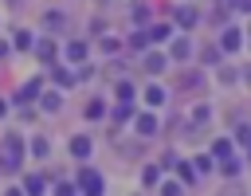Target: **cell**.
Returning <instances> with one entry per match:
<instances>
[{
	"mask_svg": "<svg viewBox=\"0 0 251 196\" xmlns=\"http://www.w3.org/2000/svg\"><path fill=\"white\" fill-rule=\"evenodd\" d=\"M86 114H90V118H102V114H106V106H102V102H90V106H86Z\"/></svg>",
	"mask_w": 251,
	"mask_h": 196,
	"instance_id": "7c38bea8",
	"label": "cell"
},
{
	"mask_svg": "<svg viewBox=\"0 0 251 196\" xmlns=\"http://www.w3.org/2000/svg\"><path fill=\"white\" fill-rule=\"evenodd\" d=\"M4 55H8V43H4V39H0V59H4Z\"/></svg>",
	"mask_w": 251,
	"mask_h": 196,
	"instance_id": "9a60e30c",
	"label": "cell"
},
{
	"mask_svg": "<svg viewBox=\"0 0 251 196\" xmlns=\"http://www.w3.org/2000/svg\"><path fill=\"white\" fill-rule=\"evenodd\" d=\"M0 165H4V169H16V165H20V137H16V133L4 137V161H0Z\"/></svg>",
	"mask_w": 251,
	"mask_h": 196,
	"instance_id": "6da1fadb",
	"label": "cell"
},
{
	"mask_svg": "<svg viewBox=\"0 0 251 196\" xmlns=\"http://www.w3.org/2000/svg\"><path fill=\"white\" fill-rule=\"evenodd\" d=\"M188 51H192V43H188V39H176V43H173V55H176V59H184Z\"/></svg>",
	"mask_w": 251,
	"mask_h": 196,
	"instance_id": "8992f818",
	"label": "cell"
},
{
	"mask_svg": "<svg viewBox=\"0 0 251 196\" xmlns=\"http://www.w3.org/2000/svg\"><path fill=\"white\" fill-rule=\"evenodd\" d=\"M27 192H31V196H39V192H43V180H39V176H31V180H27Z\"/></svg>",
	"mask_w": 251,
	"mask_h": 196,
	"instance_id": "5bb4252c",
	"label": "cell"
},
{
	"mask_svg": "<svg viewBox=\"0 0 251 196\" xmlns=\"http://www.w3.org/2000/svg\"><path fill=\"white\" fill-rule=\"evenodd\" d=\"M137 129H141L145 137H149V133H157V118H153V114H141V122H137Z\"/></svg>",
	"mask_w": 251,
	"mask_h": 196,
	"instance_id": "3957f363",
	"label": "cell"
},
{
	"mask_svg": "<svg viewBox=\"0 0 251 196\" xmlns=\"http://www.w3.org/2000/svg\"><path fill=\"white\" fill-rule=\"evenodd\" d=\"M55 196H71V188H67V184H63V188H59V192H55Z\"/></svg>",
	"mask_w": 251,
	"mask_h": 196,
	"instance_id": "2e32d148",
	"label": "cell"
},
{
	"mask_svg": "<svg viewBox=\"0 0 251 196\" xmlns=\"http://www.w3.org/2000/svg\"><path fill=\"white\" fill-rule=\"evenodd\" d=\"M169 35V24H157V27H149V39H165Z\"/></svg>",
	"mask_w": 251,
	"mask_h": 196,
	"instance_id": "30bf717a",
	"label": "cell"
},
{
	"mask_svg": "<svg viewBox=\"0 0 251 196\" xmlns=\"http://www.w3.org/2000/svg\"><path fill=\"white\" fill-rule=\"evenodd\" d=\"M82 192H86V196H102V176L86 169V172H82Z\"/></svg>",
	"mask_w": 251,
	"mask_h": 196,
	"instance_id": "7a4b0ae2",
	"label": "cell"
},
{
	"mask_svg": "<svg viewBox=\"0 0 251 196\" xmlns=\"http://www.w3.org/2000/svg\"><path fill=\"white\" fill-rule=\"evenodd\" d=\"M165 67V55H145V71H161Z\"/></svg>",
	"mask_w": 251,
	"mask_h": 196,
	"instance_id": "52a82bcc",
	"label": "cell"
},
{
	"mask_svg": "<svg viewBox=\"0 0 251 196\" xmlns=\"http://www.w3.org/2000/svg\"><path fill=\"white\" fill-rule=\"evenodd\" d=\"M224 196H243V192H239V188H227V192H224Z\"/></svg>",
	"mask_w": 251,
	"mask_h": 196,
	"instance_id": "e0dca14e",
	"label": "cell"
},
{
	"mask_svg": "<svg viewBox=\"0 0 251 196\" xmlns=\"http://www.w3.org/2000/svg\"><path fill=\"white\" fill-rule=\"evenodd\" d=\"M176 20H180V24H196V12H192V8H180Z\"/></svg>",
	"mask_w": 251,
	"mask_h": 196,
	"instance_id": "9c48e42d",
	"label": "cell"
},
{
	"mask_svg": "<svg viewBox=\"0 0 251 196\" xmlns=\"http://www.w3.org/2000/svg\"><path fill=\"white\" fill-rule=\"evenodd\" d=\"M71 153H75V157H86V153H90V141H86V137H75V141H71Z\"/></svg>",
	"mask_w": 251,
	"mask_h": 196,
	"instance_id": "5b68a950",
	"label": "cell"
},
{
	"mask_svg": "<svg viewBox=\"0 0 251 196\" xmlns=\"http://www.w3.org/2000/svg\"><path fill=\"white\" fill-rule=\"evenodd\" d=\"M31 153H35V157H43V153H47V141H43V137H35V141H31Z\"/></svg>",
	"mask_w": 251,
	"mask_h": 196,
	"instance_id": "4fadbf2b",
	"label": "cell"
},
{
	"mask_svg": "<svg viewBox=\"0 0 251 196\" xmlns=\"http://www.w3.org/2000/svg\"><path fill=\"white\" fill-rule=\"evenodd\" d=\"M145 102H149V106H161V102H165V90H161V86H149V90H145Z\"/></svg>",
	"mask_w": 251,
	"mask_h": 196,
	"instance_id": "277c9868",
	"label": "cell"
},
{
	"mask_svg": "<svg viewBox=\"0 0 251 196\" xmlns=\"http://www.w3.org/2000/svg\"><path fill=\"white\" fill-rule=\"evenodd\" d=\"M224 47L235 51V47H239V31H224Z\"/></svg>",
	"mask_w": 251,
	"mask_h": 196,
	"instance_id": "ba28073f",
	"label": "cell"
},
{
	"mask_svg": "<svg viewBox=\"0 0 251 196\" xmlns=\"http://www.w3.org/2000/svg\"><path fill=\"white\" fill-rule=\"evenodd\" d=\"M4 110H8V106H4V102H0V118H4Z\"/></svg>",
	"mask_w": 251,
	"mask_h": 196,
	"instance_id": "ac0fdd59",
	"label": "cell"
},
{
	"mask_svg": "<svg viewBox=\"0 0 251 196\" xmlns=\"http://www.w3.org/2000/svg\"><path fill=\"white\" fill-rule=\"evenodd\" d=\"M67 55H71V59H82V55H86V47H82V43H71V47H67Z\"/></svg>",
	"mask_w": 251,
	"mask_h": 196,
	"instance_id": "8fae6325",
	"label": "cell"
}]
</instances>
